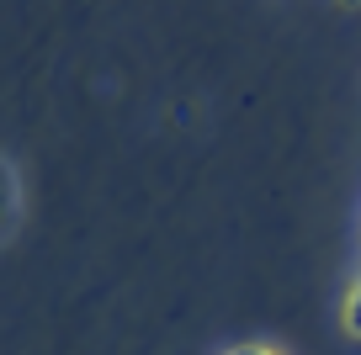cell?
<instances>
[{"label": "cell", "instance_id": "1", "mask_svg": "<svg viewBox=\"0 0 361 355\" xmlns=\"http://www.w3.org/2000/svg\"><path fill=\"white\" fill-rule=\"evenodd\" d=\"M345 323H350V334L361 340V281L350 287V297H345Z\"/></svg>", "mask_w": 361, "mask_h": 355}, {"label": "cell", "instance_id": "2", "mask_svg": "<svg viewBox=\"0 0 361 355\" xmlns=\"http://www.w3.org/2000/svg\"><path fill=\"white\" fill-rule=\"evenodd\" d=\"M224 355H276V350H266V344H239V350H224Z\"/></svg>", "mask_w": 361, "mask_h": 355}]
</instances>
